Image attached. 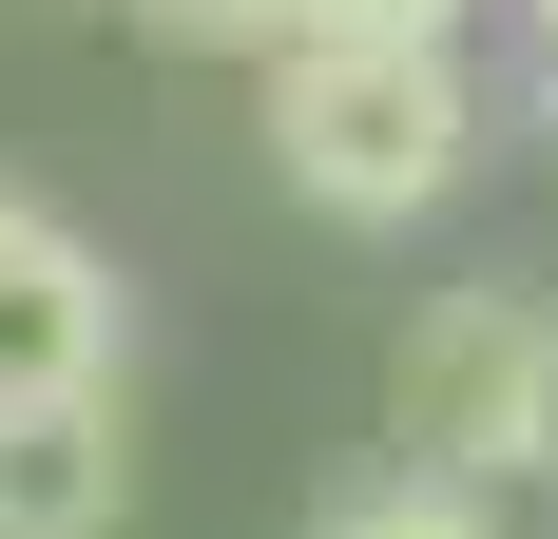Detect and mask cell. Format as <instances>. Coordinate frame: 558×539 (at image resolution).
Segmentation results:
<instances>
[{
  "label": "cell",
  "instance_id": "cell-3",
  "mask_svg": "<svg viewBox=\"0 0 558 539\" xmlns=\"http://www.w3.org/2000/svg\"><path fill=\"white\" fill-rule=\"evenodd\" d=\"M116 251L58 193H20L0 173V405H77V385H116Z\"/></svg>",
  "mask_w": 558,
  "mask_h": 539
},
{
  "label": "cell",
  "instance_id": "cell-8",
  "mask_svg": "<svg viewBox=\"0 0 558 539\" xmlns=\"http://www.w3.org/2000/svg\"><path fill=\"white\" fill-rule=\"evenodd\" d=\"M520 39H539V77H558V0H520Z\"/></svg>",
  "mask_w": 558,
  "mask_h": 539
},
{
  "label": "cell",
  "instance_id": "cell-7",
  "mask_svg": "<svg viewBox=\"0 0 558 539\" xmlns=\"http://www.w3.org/2000/svg\"><path fill=\"white\" fill-rule=\"evenodd\" d=\"M308 20H424V39H462L482 0H308Z\"/></svg>",
  "mask_w": 558,
  "mask_h": 539
},
{
  "label": "cell",
  "instance_id": "cell-4",
  "mask_svg": "<svg viewBox=\"0 0 558 539\" xmlns=\"http://www.w3.org/2000/svg\"><path fill=\"white\" fill-rule=\"evenodd\" d=\"M116 520H135V424H116V385L0 405V539H116Z\"/></svg>",
  "mask_w": 558,
  "mask_h": 539
},
{
  "label": "cell",
  "instance_id": "cell-2",
  "mask_svg": "<svg viewBox=\"0 0 558 539\" xmlns=\"http://www.w3.org/2000/svg\"><path fill=\"white\" fill-rule=\"evenodd\" d=\"M386 424H404V463H444V482H482V501L558 482V309L520 270L424 289L404 347H386Z\"/></svg>",
  "mask_w": 558,
  "mask_h": 539
},
{
  "label": "cell",
  "instance_id": "cell-1",
  "mask_svg": "<svg viewBox=\"0 0 558 539\" xmlns=\"http://www.w3.org/2000/svg\"><path fill=\"white\" fill-rule=\"evenodd\" d=\"M270 173L328 231H424L482 173V58L424 20H308L270 58Z\"/></svg>",
  "mask_w": 558,
  "mask_h": 539
},
{
  "label": "cell",
  "instance_id": "cell-6",
  "mask_svg": "<svg viewBox=\"0 0 558 539\" xmlns=\"http://www.w3.org/2000/svg\"><path fill=\"white\" fill-rule=\"evenodd\" d=\"M135 20H155L173 58H251V77H270V58L308 39V0H135Z\"/></svg>",
  "mask_w": 558,
  "mask_h": 539
},
{
  "label": "cell",
  "instance_id": "cell-5",
  "mask_svg": "<svg viewBox=\"0 0 558 539\" xmlns=\"http://www.w3.org/2000/svg\"><path fill=\"white\" fill-rule=\"evenodd\" d=\"M308 539H501V501H482V482H444V463H404V443H386V463H347V482L308 501Z\"/></svg>",
  "mask_w": 558,
  "mask_h": 539
}]
</instances>
